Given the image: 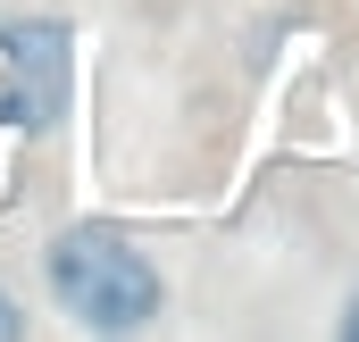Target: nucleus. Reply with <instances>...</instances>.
<instances>
[{"label": "nucleus", "instance_id": "f03ea898", "mask_svg": "<svg viewBox=\"0 0 359 342\" xmlns=\"http://www.w3.org/2000/svg\"><path fill=\"white\" fill-rule=\"evenodd\" d=\"M76 100V42L59 17H8L0 25V125L50 134Z\"/></svg>", "mask_w": 359, "mask_h": 342}, {"label": "nucleus", "instance_id": "f257e3e1", "mask_svg": "<svg viewBox=\"0 0 359 342\" xmlns=\"http://www.w3.org/2000/svg\"><path fill=\"white\" fill-rule=\"evenodd\" d=\"M42 275H50V301L76 326H92V334H134L168 301V275L151 267V251L134 234H117V226H67L50 242V259H42Z\"/></svg>", "mask_w": 359, "mask_h": 342}, {"label": "nucleus", "instance_id": "7ed1b4c3", "mask_svg": "<svg viewBox=\"0 0 359 342\" xmlns=\"http://www.w3.org/2000/svg\"><path fill=\"white\" fill-rule=\"evenodd\" d=\"M8 334H25V309H17V301H8V284H0V342Z\"/></svg>", "mask_w": 359, "mask_h": 342}]
</instances>
